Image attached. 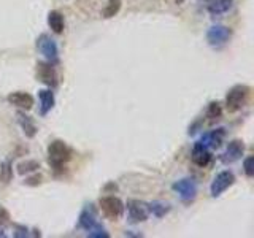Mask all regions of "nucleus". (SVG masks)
I'll use <instances>...</instances> for the list:
<instances>
[{
	"label": "nucleus",
	"instance_id": "nucleus-12",
	"mask_svg": "<svg viewBox=\"0 0 254 238\" xmlns=\"http://www.w3.org/2000/svg\"><path fill=\"white\" fill-rule=\"evenodd\" d=\"M6 100H8V103H10V105L18 107V108L26 110V111L32 110V107H34V102H35V100H34V97H32L30 94L22 92V91L11 92V94L6 97Z\"/></svg>",
	"mask_w": 254,
	"mask_h": 238
},
{
	"label": "nucleus",
	"instance_id": "nucleus-13",
	"mask_svg": "<svg viewBox=\"0 0 254 238\" xmlns=\"http://www.w3.org/2000/svg\"><path fill=\"white\" fill-rule=\"evenodd\" d=\"M190 159L197 167H206L211 161V153L210 149L203 146L200 141H197L194 148H192V153H190Z\"/></svg>",
	"mask_w": 254,
	"mask_h": 238
},
{
	"label": "nucleus",
	"instance_id": "nucleus-10",
	"mask_svg": "<svg viewBox=\"0 0 254 238\" xmlns=\"http://www.w3.org/2000/svg\"><path fill=\"white\" fill-rule=\"evenodd\" d=\"M243 153H245V143L242 140H232L219 159L222 164H234L237 161H240Z\"/></svg>",
	"mask_w": 254,
	"mask_h": 238
},
{
	"label": "nucleus",
	"instance_id": "nucleus-17",
	"mask_svg": "<svg viewBox=\"0 0 254 238\" xmlns=\"http://www.w3.org/2000/svg\"><path fill=\"white\" fill-rule=\"evenodd\" d=\"M48 26L54 32V34H62L65 29V21H64V14L61 11H50L48 14Z\"/></svg>",
	"mask_w": 254,
	"mask_h": 238
},
{
	"label": "nucleus",
	"instance_id": "nucleus-5",
	"mask_svg": "<svg viewBox=\"0 0 254 238\" xmlns=\"http://www.w3.org/2000/svg\"><path fill=\"white\" fill-rule=\"evenodd\" d=\"M172 189L180 195V198L185 203H190L195 200L197 197V182L192 179V178H183L177 182H173L172 184Z\"/></svg>",
	"mask_w": 254,
	"mask_h": 238
},
{
	"label": "nucleus",
	"instance_id": "nucleus-20",
	"mask_svg": "<svg viewBox=\"0 0 254 238\" xmlns=\"http://www.w3.org/2000/svg\"><path fill=\"white\" fill-rule=\"evenodd\" d=\"M121 5H123V0H108L105 8H103V18H113L119 13L121 10Z\"/></svg>",
	"mask_w": 254,
	"mask_h": 238
},
{
	"label": "nucleus",
	"instance_id": "nucleus-26",
	"mask_svg": "<svg viewBox=\"0 0 254 238\" xmlns=\"http://www.w3.org/2000/svg\"><path fill=\"white\" fill-rule=\"evenodd\" d=\"M8 221H10V214H8V211L0 205V237H5V234H2V230H3V226L8 224Z\"/></svg>",
	"mask_w": 254,
	"mask_h": 238
},
{
	"label": "nucleus",
	"instance_id": "nucleus-27",
	"mask_svg": "<svg viewBox=\"0 0 254 238\" xmlns=\"http://www.w3.org/2000/svg\"><path fill=\"white\" fill-rule=\"evenodd\" d=\"M42 175H35V177H30L27 178L26 181H24V184H27V186H38V184H42Z\"/></svg>",
	"mask_w": 254,
	"mask_h": 238
},
{
	"label": "nucleus",
	"instance_id": "nucleus-19",
	"mask_svg": "<svg viewBox=\"0 0 254 238\" xmlns=\"http://www.w3.org/2000/svg\"><path fill=\"white\" fill-rule=\"evenodd\" d=\"M148 208L149 213H153L156 218H164L167 213H169L172 208L169 203H164V202H153V203H148Z\"/></svg>",
	"mask_w": 254,
	"mask_h": 238
},
{
	"label": "nucleus",
	"instance_id": "nucleus-7",
	"mask_svg": "<svg viewBox=\"0 0 254 238\" xmlns=\"http://www.w3.org/2000/svg\"><path fill=\"white\" fill-rule=\"evenodd\" d=\"M124 206L127 208V216H129V221L132 222V224L145 222L149 216L148 203L137 200V198H130V200H127V203Z\"/></svg>",
	"mask_w": 254,
	"mask_h": 238
},
{
	"label": "nucleus",
	"instance_id": "nucleus-29",
	"mask_svg": "<svg viewBox=\"0 0 254 238\" xmlns=\"http://www.w3.org/2000/svg\"><path fill=\"white\" fill-rule=\"evenodd\" d=\"M175 2H177V3L180 5V3H183V2H185V0H175Z\"/></svg>",
	"mask_w": 254,
	"mask_h": 238
},
{
	"label": "nucleus",
	"instance_id": "nucleus-4",
	"mask_svg": "<svg viewBox=\"0 0 254 238\" xmlns=\"http://www.w3.org/2000/svg\"><path fill=\"white\" fill-rule=\"evenodd\" d=\"M37 48L48 62L54 63V65L59 62V46L56 43V40L48 34H42L37 38Z\"/></svg>",
	"mask_w": 254,
	"mask_h": 238
},
{
	"label": "nucleus",
	"instance_id": "nucleus-3",
	"mask_svg": "<svg viewBox=\"0 0 254 238\" xmlns=\"http://www.w3.org/2000/svg\"><path fill=\"white\" fill-rule=\"evenodd\" d=\"M250 95V87L245 84H237L226 95V108L229 113H235L240 110Z\"/></svg>",
	"mask_w": 254,
	"mask_h": 238
},
{
	"label": "nucleus",
	"instance_id": "nucleus-21",
	"mask_svg": "<svg viewBox=\"0 0 254 238\" xmlns=\"http://www.w3.org/2000/svg\"><path fill=\"white\" fill-rule=\"evenodd\" d=\"M13 179V165L10 161H5L0 164V182L8 184Z\"/></svg>",
	"mask_w": 254,
	"mask_h": 238
},
{
	"label": "nucleus",
	"instance_id": "nucleus-23",
	"mask_svg": "<svg viewBox=\"0 0 254 238\" xmlns=\"http://www.w3.org/2000/svg\"><path fill=\"white\" fill-rule=\"evenodd\" d=\"M222 115V108L218 102H211L208 105V110H206V118L214 119V118H219Z\"/></svg>",
	"mask_w": 254,
	"mask_h": 238
},
{
	"label": "nucleus",
	"instance_id": "nucleus-24",
	"mask_svg": "<svg viewBox=\"0 0 254 238\" xmlns=\"http://www.w3.org/2000/svg\"><path fill=\"white\" fill-rule=\"evenodd\" d=\"M243 172L248 178L254 177V157L253 156H246L243 161Z\"/></svg>",
	"mask_w": 254,
	"mask_h": 238
},
{
	"label": "nucleus",
	"instance_id": "nucleus-18",
	"mask_svg": "<svg viewBox=\"0 0 254 238\" xmlns=\"http://www.w3.org/2000/svg\"><path fill=\"white\" fill-rule=\"evenodd\" d=\"M234 0H208V5H206V8H208V11L214 16L218 14H222L229 11V8L232 6Z\"/></svg>",
	"mask_w": 254,
	"mask_h": 238
},
{
	"label": "nucleus",
	"instance_id": "nucleus-2",
	"mask_svg": "<svg viewBox=\"0 0 254 238\" xmlns=\"http://www.w3.org/2000/svg\"><path fill=\"white\" fill-rule=\"evenodd\" d=\"M99 208L103 213V216L108 218L110 221H118L123 218L126 206L121 198L115 195H105L99 200Z\"/></svg>",
	"mask_w": 254,
	"mask_h": 238
},
{
	"label": "nucleus",
	"instance_id": "nucleus-22",
	"mask_svg": "<svg viewBox=\"0 0 254 238\" xmlns=\"http://www.w3.org/2000/svg\"><path fill=\"white\" fill-rule=\"evenodd\" d=\"M18 173L19 175H29V173H34L35 170L40 169V162L38 161H24L21 164H18Z\"/></svg>",
	"mask_w": 254,
	"mask_h": 238
},
{
	"label": "nucleus",
	"instance_id": "nucleus-8",
	"mask_svg": "<svg viewBox=\"0 0 254 238\" xmlns=\"http://www.w3.org/2000/svg\"><path fill=\"white\" fill-rule=\"evenodd\" d=\"M235 182V175L229 170H222L219 172L216 177H214L211 186H210V194L211 197H219L222 192H226V190L232 186Z\"/></svg>",
	"mask_w": 254,
	"mask_h": 238
},
{
	"label": "nucleus",
	"instance_id": "nucleus-6",
	"mask_svg": "<svg viewBox=\"0 0 254 238\" xmlns=\"http://www.w3.org/2000/svg\"><path fill=\"white\" fill-rule=\"evenodd\" d=\"M230 37H232V30L229 27L222 26V24H214L208 30H206V42L211 48H221L224 46Z\"/></svg>",
	"mask_w": 254,
	"mask_h": 238
},
{
	"label": "nucleus",
	"instance_id": "nucleus-28",
	"mask_svg": "<svg viewBox=\"0 0 254 238\" xmlns=\"http://www.w3.org/2000/svg\"><path fill=\"white\" fill-rule=\"evenodd\" d=\"M14 237H29V232L26 227L22 226H16V232H14Z\"/></svg>",
	"mask_w": 254,
	"mask_h": 238
},
{
	"label": "nucleus",
	"instance_id": "nucleus-16",
	"mask_svg": "<svg viewBox=\"0 0 254 238\" xmlns=\"http://www.w3.org/2000/svg\"><path fill=\"white\" fill-rule=\"evenodd\" d=\"M16 116H18V122L21 125L24 135H26L27 138H34L37 135V125L34 122V119H32L30 116H27L24 111H18Z\"/></svg>",
	"mask_w": 254,
	"mask_h": 238
},
{
	"label": "nucleus",
	"instance_id": "nucleus-14",
	"mask_svg": "<svg viewBox=\"0 0 254 238\" xmlns=\"http://www.w3.org/2000/svg\"><path fill=\"white\" fill-rule=\"evenodd\" d=\"M224 135H226L224 129H222V127H219V129H216V130H211V132L203 133L202 138L198 140V141H200L202 145L206 146L208 149L210 148H219L222 140H224Z\"/></svg>",
	"mask_w": 254,
	"mask_h": 238
},
{
	"label": "nucleus",
	"instance_id": "nucleus-15",
	"mask_svg": "<svg viewBox=\"0 0 254 238\" xmlns=\"http://www.w3.org/2000/svg\"><path fill=\"white\" fill-rule=\"evenodd\" d=\"M38 99H40V115L46 116L54 108L56 103L54 92L51 89H42L38 91Z\"/></svg>",
	"mask_w": 254,
	"mask_h": 238
},
{
	"label": "nucleus",
	"instance_id": "nucleus-1",
	"mask_svg": "<svg viewBox=\"0 0 254 238\" xmlns=\"http://www.w3.org/2000/svg\"><path fill=\"white\" fill-rule=\"evenodd\" d=\"M71 159V149L62 140H54L48 146V162L54 170H61Z\"/></svg>",
	"mask_w": 254,
	"mask_h": 238
},
{
	"label": "nucleus",
	"instance_id": "nucleus-11",
	"mask_svg": "<svg viewBox=\"0 0 254 238\" xmlns=\"http://www.w3.org/2000/svg\"><path fill=\"white\" fill-rule=\"evenodd\" d=\"M78 224L81 229H84L86 232H89V230H94V229L102 226L97 219V211H95L94 205H87L86 208L81 211L79 219H78Z\"/></svg>",
	"mask_w": 254,
	"mask_h": 238
},
{
	"label": "nucleus",
	"instance_id": "nucleus-25",
	"mask_svg": "<svg viewBox=\"0 0 254 238\" xmlns=\"http://www.w3.org/2000/svg\"><path fill=\"white\" fill-rule=\"evenodd\" d=\"M87 237H89V238H108L110 234L100 226V227L94 229V230H89V232H87Z\"/></svg>",
	"mask_w": 254,
	"mask_h": 238
},
{
	"label": "nucleus",
	"instance_id": "nucleus-9",
	"mask_svg": "<svg viewBox=\"0 0 254 238\" xmlns=\"http://www.w3.org/2000/svg\"><path fill=\"white\" fill-rule=\"evenodd\" d=\"M37 78L48 87H56L59 84L58 71H56L54 63H51V62H38L37 63Z\"/></svg>",
	"mask_w": 254,
	"mask_h": 238
}]
</instances>
